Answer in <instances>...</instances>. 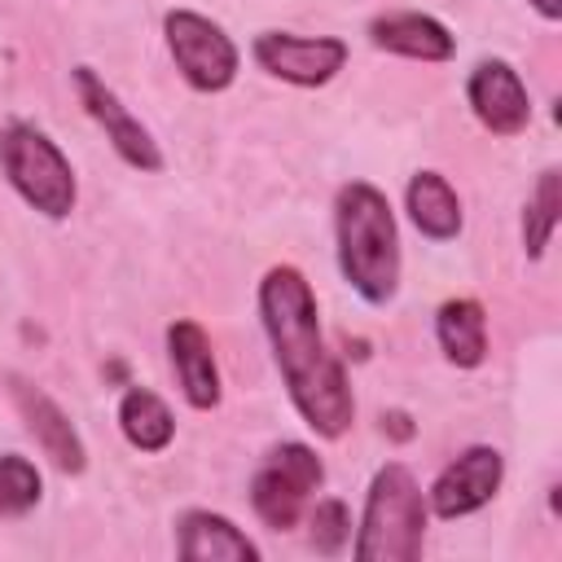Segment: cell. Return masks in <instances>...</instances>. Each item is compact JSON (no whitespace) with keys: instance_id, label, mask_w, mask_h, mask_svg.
Wrapping results in <instances>:
<instances>
[{"instance_id":"3957f363","label":"cell","mask_w":562,"mask_h":562,"mask_svg":"<svg viewBox=\"0 0 562 562\" xmlns=\"http://www.w3.org/2000/svg\"><path fill=\"white\" fill-rule=\"evenodd\" d=\"M426 518H430V505L413 470L400 461H386L369 483L351 553L360 562H413L422 558Z\"/></svg>"},{"instance_id":"8992f818","label":"cell","mask_w":562,"mask_h":562,"mask_svg":"<svg viewBox=\"0 0 562 562\" xmlns=\"http://www.w3.org/2000/svg\"><path fill=\"white\" fill-rule=\"evenodd\" d=\"M162 35H167V48H171V61H176L180 79H184L193 92H224V88L237 79L241 53H237V44L224 35V26L211 22L206 13L171 9V13L162 18Z\"/></svg>"},{"instance_id":"9a60e30c","label":"cell","mask_w":562,"mask_h":562,"mask_svg":"<svg viewBox=\"0 0 562 562\" xmlns=\"http://www.w3.org/2000/svg\"><path fill=\"white\" fill-rule=\"evenodd\" d=\"M435 338L448 364L479 369L487 360V312L479 299H448L435 312Z\"/></svg>"},{"instance_id":"9c48e42d","label":"cell","mask_w":562,"mask_h":562,"mask_svg":"<svg viewBox=\"0 0 562 562\" xmlns=\"http://www.w3.org/2000/svg\"><path fill=\"white\" fill-rule=\"evenodd\" d=\"M501 479H505V457L492 443H470L435 474L426 505L439 518H465L501 492Z\"/></svg>"},{"instance_id":"30bf717a","label":"cell","mask_w":562,"mask_h":562,"mask_svg":"<svg viewBox=\"0 0 562 562\" xmlns=\"http://www.w3.org/2000/svg\"><path fill=\"white\" fill-rule=\"evenodd\" d=\"M465 101L492 136H518L531 123V97L522 75L505 57H483L465 79Z\"/></svg>"},{"instance_id":"2e32d148","label":"cell","mask_w":562,"mask_h":562,"mask_svg":"<svg viewBox=\"0 0 562 562\" xmlns=\"http://www.w3.org/2000/svg\"><path fill=\"white\" fill-rule=\"evenodd\" d=\"M404 206H408V220L417 224V233L430 241H452L465 224L461 198L448 184V176H439V171H417L404 189Z\"/></svg>"},{"instance_id":"277c9868","label":"cell","mask_w":562,"mask_h":562,"mask_svg":"<svg viewBox=\"0 0 562 562\" xmlns=\"http://www.w3.org/2000/svg\"><path fill=\"white\" fill-rule=\"evenodd\" d=\"M0 171L13 184V193L26 206H35L44 220H66L79 202L70 158L35 123L13 119L0 127Z\"/></svg>"},{"instance_id":"e0dca14e","label":"cell","mask_w":562,"mask_h":562,"mask_svg":"<svg viewBox=\"0 0 562 562\" xmlns=\"http://www.w3.org/2000/svg\"><path fill=\"white\" fill-rule=\"evenodd\" d=\"M119 430L136 452H162L176 439V417L149 386H127L119 400Z\"/></svg>"},{"instance_id":"7c38bea8","label":"cell","mask_w":562,"mask_h":562,"mask_svg":"<svg viewBox=\"0 0 562 562\" xmlns=\"http://www.w3.org/2000/svg\"><path fill=\"white\" fill-rule=\"evenodd\" d=\"M167 356H171L184 404L198 413H211L220 404V364H215V347H211L206 329L198 321H171L167 325Z\"/></svg>"},{"instance_id":"5bb4252c","label":"cell","mask_w":562,"mask_h":562,"mask_svg":"<svg viewBox=\"0 0 562 562\" xmlns=\"http://www.w3.org/2000/svg\"><path fill=\"white\" fill-rule=\"evenodd\" d=\"M176 553L184 562H255L259 544L224 514L184 509L176 522Z\"/></svg>"},{"instance_id":"ac0fdd59","label":"cell","mask_w":562,"mask_h":562,"mask_svg":"<svg viewBox=\"0 0 562 562\" xmlns=\"http://www.w3.org/2000/svg\"><path fill=\"white\" fill-rule=\"evenodd\" d=\"M558 211H562V176H558V167H544L536 176L531 198L522 202V250H527V259H540L544 246L553 241Z\"/></svg>"},{"instance_id":"ffe728a7","label":"cell","mask_w":562,"mask_h":562,"mask_svg":"<svg viewBox=\"0 0 562 562\" xmlns=\"http://www.w3.org/2000/svg\"><path fill=\"white\" fill-rule=\"evenodd\" d=\"M307 527H312V549L325 553V558H338L347 549V540H351V509H347V501H338V496L316 501L307 509Z\"/></svg>"},{"instance_id":"44dd1931","label":"cell","mask_w":562,"mask_h":562,"mask_svg":"<svg viewBox=\"0 0 562 562\" xmlns=\"http://www.w3.org/2000/svg\"><path fill=\"white\" fill-rule=\"evenodd\" d=\"M382 430H391L395 439H413V426H408V413H400V408H391V413H382Z\"/></svg>"},{"instance_id":"d6986e66","label":"cell","mask_w":562,"mask_h":562,"mask_svg":"<svg viewBox=\"0 0 562 562\" xmlns=\"http://www.w3.org/2000/svg\"><path fill=\"white\" fill-rule=\"evenodd\" d=\"M44 496V474L31 457L4 452L0 457V518H22L40 505Z\"/></svg>"},{"instance_id":"6da1fadb","label":"cell","mask_w":562,"mask_h":562,"mask_svg":"<svg viewBox=\"0 0 562 562\" xmlns=\"http://www.w3.org/2000/svg\"><path fill=\"white\" fill-rule=\"evenodd\" d=\"M259 321L272 342V360L281 369L294 413L321 439H342L356 422V395H351L342 360L325 347L316 294L294 263H277L263 272Z\"/></svg>"},{"instance_id":"7402d4cb","label":"cell","mask_w":562,"mask_h":562,"mask_svg":"<svg viewBox=\"0 0 562 562\" xmlns=\"http://www.w3.org/2000/svg\"><path fill=\"white\" fill-rule=\"evenodd\" d=\"M527 4H531L544 22H558V18H562V0H527Z\"/></svg>"},{"instance_id":"52a82bcc","label":"cell","mask_w":562,"mask_h":562,"mask_svg":"<svg viewBox=\"0 0 562 562\" xmlns=\"http://www.w3.org/2000/svg\"><path fill=\"white\" fill-rule=\"evenodd\" d=\"M347 53L351 48L338 35H294V31H259L250 44L255 66L294 88L329 83L347 66Z\"/></svg>"},{"instance_id":"ba28073f","label":"cell","mask_w":562,"mask_h":562,"mask_svg":"<svg viewBox=\"0 0 562 562\" xmlns=\"http://www.w3.org/2000/svg\"><path fill=\"white\" fill-rule=\"evenodd\" d=\"M75 92L83 101V110L97 119V127L105 132V140L114 145V154L136 167V171H162V149L149 136V127L119 101V92L92 70V66H75Z\"/></svg>"},{"instance_id":"5b68a950","label":"cell","mask_w":562,"mask_h":562,"mask_svg":"<svg viewBox=\"0 0 562 562\" xmlns=\"http://www.w3.org/2000/svg\"><path fill=\"white\" fill-rule=\"evenodd\" d=\"M321 479H325V465H321L316 448H307L299 439H285V443L268 448L263 465L255 470V479H250V509L259 514L263 527L290 531L303 518L307 496L321 487Z\"/></svg>"},{"instance_id":"8fae6325","label":"cell","mask_w":562,"mask_h":562,"mask_svg":"<svg viewBox=\"0 0 562 562\" xmlns=\"http://www.w3.org/2000/svg\"><path fill=\"white\" fill-rule=\"evenodd\" d=\"M9 395L18 404V417L26 422V435L40 443V452L61 470V474H83L88 465V448L75 430V422L61 413V404L53 395H44L35 382H26L22 373H9Z\"/></svg>"},{"instance_id":"4fadbf2b","label":"cell","mask_w":562,"mask_h":562,"mask_svg":"<svg viewBox=\"0 0 562 562\" xmlns=\"http://www.w3.org/2000/svg\"><path fill=\"white\" fill-rule=\"evenodd\" d=\"M369 40L382 53L408 57V61H448L457 53V35L417 9H395V13H378L369 22Z\"/></svg>"},{"instance_id":"7a4b0ae2","label":"cell","mask_w":562,"mask_h":562,"mask_svg":"<svg viewBox=\"0 0 562 562\" xmlns=\"http://www.w3.org/2000/svg\"><path fill=\"white\" fill-rule=\"evenodd\" d=\"M334 237L342 281L373 307L400 290V228L386 193L369 180H347L334 198Z\"/></svg>"}]
</instances>
